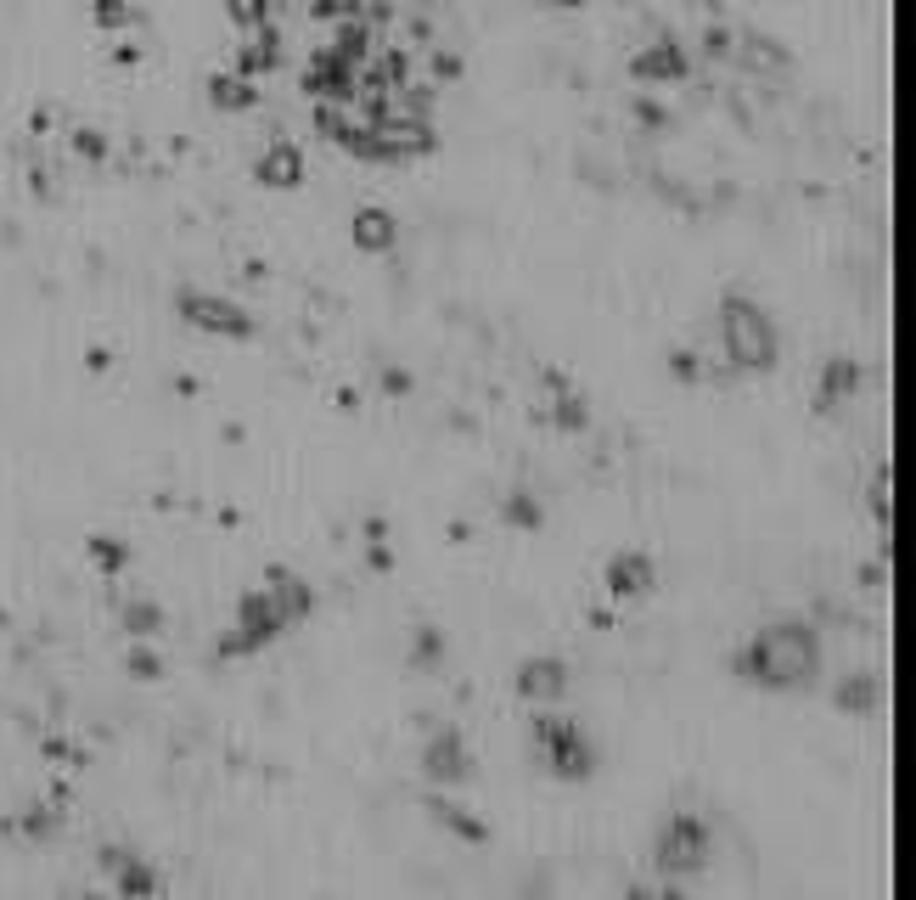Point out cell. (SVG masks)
<instances>
[{"mask_svg": "<svg viewBox=\"0 0 916 900\" xmlns=\"http://www.w3.org/2000/svg\"><path fill=\"white\" fill-rule=\"evenodd\" d=\"M506 518H512V524H540V507H535V501H528V496L517 490V496L506 501Z\"/></svg>", "mask_w": 916, "mask_h": 900, "instance_id": "obj_28", "label": "cell"}, {"mask_svg": "<svg viewBox=\"0 0 916 900\" xmlns=\"http://www.w3.org/2000/svg\"><path fill=\"white\" fill-rule=\"evenodd\" d=\"M703 52H708V57H731V34H726V29H708V34H703Z\"/></svg>", "mask_w": 916, "mask_h": 900, "instance_id": "obj_30", "label": "cell"}, {"mask_svg": "<svg viewBox=\"0 0 916 900\" xmlns=\"http://www.w3.org/2000/svg\"><path fill=\"white\" fill-rule=\"evenodd\" d=\"M607 591H613V597H641V591H652V563H647L641 552H618V557L607 563Z\"/></svg>", "mask_w": 916, "mask_h": 900, "instance_id": "obj_11", "label": "cell"}, {"mask_svg": "<svg viewBox=\"0 0 916 900\" xmlns=\"http://www.w3.org/2000/svg\"><path fill=\"white\" fill-rule=\"evenodd\" d=\"M326 52L360 68L371 57V23L366 18H332V45H326Z\"/></svg>", "mask_w": 916, "mask_h": 900, "instance_id": "obj_12", "label": "cell"}, {"mask_svg": "<svg viewBox=\"0 0 916 900\" xmlns=\"http://www.w3.org/2000/svg\"><path fill=\"white\" fill-rule=\"evenodd\" d=\"M557 389H562V377H557ZM551 422H557V429H568V434H580V429H585V400L573 395V389H562V395L551 400Z\"/></svg>", "mask_w": 916, "mask_h": 900, "instance_id": "obj_19", "label": "cell"}, {"mask_svg": "<svg viewBox=\"0 0 916 900\" xmlns=\"http://www.w3.org/2000/svg\"><path fill=\"white\" fill-rule=\"evenodd\" d=\"M854 389H860V366L854 360H827V371H822V405H838Z\"/></svg>", "mask_w": 916, "mask_h": 900, "instance_id": "obj_16", "label": "cell"}, {"mask_svg": "<svg viewBox=\"0 0 916 900\" xmlns=\"http://www.w3.org/2000/svg\"><path fill=\"white\" fill-rule=\"evenodd\" d=\"M737 670L753 687H804L815 676V636L804 625H770L737 653Z\"/></svg>", "mask_w": 916, "mask_h": 900, "instance_id": "obj_1", "label": "cell"}, {"mask_svg": "<svg viewBox=\"0 0 916 900\" xmlns=\"http://www.w3.org/2000/svg\"><path fill=\"white\" fill-rule=\"evenodd\" d=\"M108 867H113V878H119V895H153V889H158V878L141 867L135 856H119V849H113Z\"/></svg>", "mask_w": 916, "mask_h": 900, "instance_id": "obj_18", "label": "cell"}, {"mask_svg": "<svg viewBox=\"0 0 916 900\" xmlns=\"http://www.w3.org/2000/svg\"><path fill=\"white\" fill-rule=\"evenodd\" d=\"M225 12L236 29H259V23H270V0H225Z\"/></svg>", "mask_w": 916, "mask_h": 900, "instance_id": "obj_24", "label": "cell"}, {"mask_svg": "<svg viewBox=\"0 0 916 900\" xmlns=\"http://www.w3.org/2000/svg\"><path fill=\"white\" fill-rule=\"evenodd\" d=\"M703 856H708V827H703V816L681 811V816H674V822L658 833V867H663V873L703 867Z\"/></svg>", "mask_w": 916, "mask_h": 900, "instance_id": "obj_4", "label": "cell"}, {"mask_svg": "<svg viewBox=\"0 0 916 900\" xmlns=\"http://www.w3.org/2000/svg\"><path fill=\"white\" fill-rule=\"evenodd\" d=\"M535 743H540L546 766H551L557 777H585V771H591V748H585V737H580V726H573V721L540 715V721H535Z\"/></svg>", "mask_w": 916, "mask_h": 900, "instance_id": "obj_3", "label": "cell"}, {"mask_svg": "<svg viewBox=\"0 0 916 900\" xmlns=\"http://www.w3.org/2000/svg\"><path fill=\"white\" fill-rule=\"evenodd\" d=\"M276 29L270 23H259V29H248V40H243V52H236V74H248V79H259V74H270L276 68Z\"/></svg>", "mask_w": 916, "mask_h": 900, "instance_id": "obj_13", "label": "cell"}, {"mask_svg": "<svg viewBox=\"0 0 916 900\" xmlns=\"http://www.w3.org/2000/svg\"><path fill=\"white\" fill-rule=\"evenodd\" d=\"M90 18H96V29H130L135 23L130 0H90Z\"/></svg>", "mask_w": 916, "mask_h": 900, "instance_id": "obj_23", "label": "cell"}, {"mask_svg": "<svg viewBox=\"0 0 916 900\" xmlns=\"http://www.w3.org/2000/svg\"><path fill=\"white\" fill-rule=\"evenodd\" d=\"M833 698H838V709H854V715H865V709L878 703V676H854V681H844Z\"/></svg>", "mask_w": 916, "mask_h": 900, "instance_id": "obj_20", "label": "cell"}, {"mask_svg": "<svg viewBox=\"0 0 916 900\" xmlns=\"http://www.w3.org/2000/svg\"><path fill=\"white\" fill-rule=\"evenodd\" d=\"M180 315L198 326V333H220V338H248V333H254V315L236 310V304H225V299H214V293H186V299H180Z\"/></svg>", "mask_w": 916, "mask_h": 900, "instance_id": "obj_6", "label": "cell"}, {"mask_svg": "<svg viewBox=\"0 0 916 900\" xmlns=\"http://www.w3.org/2000/svg\"><path fill=\"white\" fill-rule=\"evenodd\" d=\"M422 771H427L433 782H461V777H467V748H461V737H456V732H433L427 748H422Z\"/></svg>", "mask_w": 916, "mask_h": 900, "instance_id": "obj_8", "label": "cell"}, {"mask_svg": "<svg viewBox=\"0 0 916 900\" xmlns=\"http://www.w3.org/2000/svg\"><path fill=\"white\" fill-rule=\"evenodd\" d=\"M90 563L102 568V575H119V568H124V546L119 541H90Z\"/></svg>", "mask_w": 916, "mask_h": 900, "instance_id": "obj_25", "label": "cell"}, {"mask_svg": "<svg viewBox=\"0 0 916 900\" xmlns=\"http://www.w3.org/2000/svg\"><path fill=\"white\" fill-rule=\"evenodd\" d=\"M719 338H726V360H737V366H770L777 360V326H770V315L748 299H726Z\"/></svg>", "mask_w": 916, "mask_h": 900, "instance_id": "obj_2", "label": "cell"}, {"mask_svg": "<svg viewBox=\"0 0 916 900\" xmlns=\"http://www.w3.org/2000/svg\"><path fill=\"white\" fill-rule=\"evenodd\" d=\"M18 827H23L29 838H45V833H52V827H57V811H52V804H34V816H23Z\"/></svg>", "mask_w": 916, "mask_h": 900, "instance_id": "obj_27", "label": "cell"}, {"mask_svg": "<svg viewBox=\"0 0 916 900\" xmlns=\"http://www.w3.org/2000/svg\"><path fill=\"white\" fill-rule=\"evenodd\" d=\"M164 665H158V653H147V647H135L130 653V676H141V681H153Z\"/></svg>", "mask_w": 916, "mask_h": 900, "instance_id": "obj_29", "label": "cell"}, {"mask_svg": "<svg viewBox=\"0 0 916 900\" xmlns=\"http://www.w3.org/2000/svg\"><path fill=\"white\" fill-rule=\"evenodd\" d=\"M636 119H641V124H647V130H658V124H663V119H669V113H663V108H658V102H647V97H641V102H636Z\"/></svg>", "mask_w": 916, "mask_h": 900, "instance_id": "obj_32", "label": "cell"}, {"mask_svg": "<svg viewBox=\"0 0 916 900\" xmlns=\"http://www.w3.org/2000/svg\"><path fill=\"white\" fill-rule=\"evenodd\" d=\"M433 74H439V79H456V74H461V57H456V52H439V57H433Z\"/></svg>", "mask_w": 916, "mask_h": 900, "instance_id": "obj_33", "label": "cell"}, {"mask_svg": "<svg viewBox=\"0 0 916 900\" xmlns=\"http://www.w3.org/2000/svg\"><path fill=\"white\" fill-rule=\"evenodd\" d=\"M517 692L523 698H562L568 692V670L557 665V658H528V665L517 670Z\"/></svg>", "mask_w": 916, "mask_h": 900, "instance_id": "obj_10", "label": "cell"}, {"mask_svg": "<svg viewBox=\"0 0 916 900\" xmlns=\"http://www.w3.org/2000/svg\"><path fill=\"white\" fill-rule=\"evenodd\" d=\"M433 816H439L456 838H467V844H478L484 838V822H472V816H461V804H445V799H433Z\"/></svg>", "mask_w": 916, "mask_h": 900, "instance_id": "obj_22", "label": "cell"}, {"mask_svg": "<svg viewBox=\"0 0 916 900\" xmlns=\"http://www.w3.org/2000/svg\"><path fill=\"white\" fill-rule=\"evenodd\" d=\"M349 236H355L360 254H389L394 248V220L382 214V209H360L355 225H349Z\"/></svg>", "mask_w": 916, "mask_h": 900, "instance_id": "obj_14", "label": "cell"}, {"mask_svg": "<svg viewBox=\"0 0 916 900\" xmlns=\"http://www.w3.org/2000/svg\"><path fill=\"white\" fill-rule=\"evenodd\" d=\"M416 665H439V636H416Z\"/></svg>", "mask_w": 916, "mask_h": 900, "instance_id": "obj_31", "label": "cell"}, {"mask_svg": "<svg viewBox=\"0 0 916 900\" xmlns=\"http://www.w3.org/2000/svg\"><path fill=\"white\" fill-rule=\"evenodd\" d=\"M74 153L90 158V164H102L108 158V135L102 130H74Z\"/></svg>", "mask_w": 916, "mask_h": 900, "instance_id": "obj_26", "label": "cell"}, {"mask_svg": "<svg viewBox=\"0 0 916 900\" xmlns=\"http://www.w3.org/2000/svg\"><path fill=\"white\" fill-rule=\"evenodd\" d=\"M281 631H287V613L276 608V597H270V591H254V597H243V613H236V636H231L220 653L231 658V653L265 647V642L281 636Z\"/></svg>", "mask_w": 916, "mask_h": 900, "instance_id": "obj_5", "label": "cell"}, {"mask_svg": "<svg viewBox=\"0 0 916 900\" xmlns=\"http://www.w3.org/2000/svg\"><path fill=\"white\" fill-rule=\"evenodd\" d=\"M630 74H636L641 85H674V79L692 74V57L681 52V45H647V52L630 63Z\"/></svg>", "mask_w": 916, "mask_h": 900, "instance_id": "obj_9", "label": "cell"}, {"mask_svg": "<svg viewBox=\"0 0 916 900\" xmlns=\"http://www.w3.org/2000/svg\"><path fill=\"white\" fill-rule=\"evenodd\" d=\"M209 102H214L220 113H248V108L259 102V90H254L248 74H220V79H209Z\"/></svg>", "mask_w": 916, "mask_h": 900, "instance_id": "obj_15", "label": "cell"}, {"mask_svg": "<svg viewBox=\"0 0 916 900\" xmlns=\"http://www.w3.org/2000/svg\"><path fill=\"white\" fill-rule=\"evenodd\" d=\"M270 597H276V608L287 613V625H293V620H304V613H310V586H304L299 575H276Z\"/></svg>", "mask_w": 916, "mask_h": 900, "instance_id": "obj_17", "label": "cell"}, {"mask_svg": "<svg viewBox=\"0 0 916 900\" xmlns=\"http://www.w3.org/2000/svg\"><path fill=\"white\" fill-rule=\"evenodd\" d=\"M254 180L276 186V192H287V186H299L304 180V153L293 147V141H276V147H265L254 158Z\"/></svg>", "mask_w": 916, "mask_h": 900, "instance_id": "obj_7", "label": "cell"}, {"mask_svg": "<svg viewBox=\"0 0 916 900\" xmlns=\"http://www.w3.org/2000/svg\"><path fill=\"white\" fill-rule=\"evenodd\" d=\"M124 631L130 636H158L164 631V608L158 602H130L124 608Z\"/></svg>", "mask_w": 916, "mask_h": 900, "instance_id": "obj_21", "label": "cell"}]
</instances>
